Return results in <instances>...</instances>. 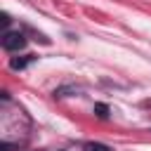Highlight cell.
<instances>
[{
	"instance_id": "277c9868",
	"label": "cell",
	"mask_w": 151,
	"mask_h": 151,
	"mask_svg": "<svg viewBox=\"0 0 151 151\" xmlns=\"http://www.w3.org/2000/svg\"><path fill=\"white\" fill-rule=\"evenodd\" d=\"M94 111H97V116H99V118H106V116H109V106H106V104H97V106H94Z\"/></svg>"
},
{
	"instance_id": "7a4b0ae2",
	"label": "cell",
	"mask_w": 151,
	"mask_h": 151,
	"mask_svg": "<svg viewBox=\"0 0 151 151\" xmlns=\"http://www.w3.org/2000/svg\"><path fill=\"white\" fill-rule=\"evenodd\" d=\"M31 59H33V57H24V59H12V61H9V66H12V68H24V66H26V64H28Z\"/></svg>"
},
{
	"instance_id": "3957f363",
	"label": "cell",
	"mask_w": 151,
	"mask_h": 151,
	"mask_svg": "<svg viewBox=\"0 0 151 151\" xmlns=\"http://www.w3.org/2000/svg\"><path fill=\"white\" fill-rule=\"evenodd\" d=\"M85 151H109V146H104V144H99V142H92V144L85 146Z\"/></svg>"
},
{
	"instance_id": "6da1fadb",
	"label": "cell",
	"mask_w": 151,
	"mask_h": 151,
	"mask_svg": "<svg viewBox=\"0 0 151 151\" xmlns=\"http://www.w3.org/2000/svg\"><path fill=\"white\" fill-rule=\"evenodd\" d=\"M24 45H26V38H24V33H19V31H7V33L2 35V47L9 50V52L21 50Z\"/></svg>"
}]
</instances>
